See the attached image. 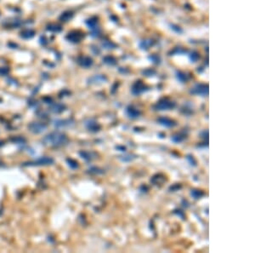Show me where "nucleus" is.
Returning <instances> with one entry per match:
<instances>
[{"instance_id":"obj_1","label":"nucleus","mask_w":255,"mask_h":253,"mask_svg":"<svg viewBox=\"0 0 255 253\" xmlns=\"http://www.w3.org/2000/svg\"><path fill=\"white\" fill-rule=\"evenodd\" d=\"M174 107H175V103L174 102L168 100V99H163V100L159 101L156 104L155 108L158 111H167V110L173 109Z\"/></svg>"},{"instance_id":"obj_2","label":"nucleus","mask_w":255,"mask_h":253,"mask_svg":"<svg viewBox=\"0 0 255 253\" xmlns=\"http://www.w3.org/2000/svg\"><path fill=\"white\" fill-rule=\"evenodd\" d=\"M157 122L162 125V126L167 127V128H171V127H174L176 125L175 121L174 120H170L169 118H165V117H162V118H159L157 120Z\"/></svg>"},{"instance_id":"obj_3","label":"nucleus","mask_w":255,"mask_h":253,"mask_svg":"<svg viewBox=\"0 0 255 253\" xmlns=\"http://www.w3.org/2000/svg\"><path fill=\"white\" fill-rule=\"evenodd\" d=\"M126 113L130 119H136V118H138L140 115V112L138 109L134 108V107H127Z\"/></svg>"},{"instance_id":"obj_4","label":"nucleus","mask_w":255,"mask_h":253,"mask_svg":"<svg viewBox=\"0 0 255 253\" xmlns=\"http://www.w3.org/2000/svg\"><path fill=\"white\" fill-rule=\"evenodd\" d=\"M165 181V177L162 176L161 174H158V175H156L151 179V182L154 184V185H161L162 183H164Z\"/></svg>"},{"instance_id":"obj_5","label":"nucleus","mask_w":255,"mask_h":253,"mask_svg":"<svg viewBox=\"0 0 255 253\" xmlns=\"http://www.w3.org/2000/svg\"><path fill=\"white\" fill-rule=\"evenodd\" d=\"M191 195L194 199H196V200H198V199L202 198V197L204 195V193L202 192V190L193 189L191 190Z\"/></svg>"},{"instance_id":"obj_6","label":"nucleus","mask_w":255,"mask_h":253,"mask_svg":"<svg viewBox=\"0 0 255 253\" xmlns=\"http://www.w3.org/2000/svg\"><path fill=\"white\" fill-rule=\"evenodd\" d=\"M185 138H186V137H185L184 135H181V134H176L174 136H173L171 139H172L173 142H174L176 143H179V142H183V141L185 140Z\"/></svg>"},{"instance_id":"obj_7","label":"nucleus","mask_w":255,"mask_h":253,"mask_svg":"<svg viewBox=\"0 0 255 253\" xmlns=\"http://www.w3.org/2000/svg\"><path fill=\"white\" fill-rule=\"evenodd\" d=\"M180 187H181L180 185H179V184H175V185H174L173 187H170V190H172V191H176V190L179 189Z\"/></svg>"},{"instance_id":"obj_8","label":"nucleus","mask_w":255,"mask_h":253,"mask_svg":"<svg viewBox=\"0 0 255 253\" xmlns=\"http://www.w3.org/2000/svg\"><path fill=\"white\" fill-rule=\"evenodd\" d=\"M187 160H190V163H191V165H196V160H194L193 156H188V157H187Z\"/></svg>"},{"instance_id":"obj_9","label":"nucleus","mask_w":255,"mask_h":253,"mask_svg":"<svg viewBox=\"0 0 255 253\" xmlns=\"http://www.w3.org/2000/svg\"><path fill=\"white\" fill-rule=\"evenodd\" d=\"M124 158L123 159V161H125V162H127V161H131V160L134 159V158H132V156L131 155H126V156H123Z\"/></svg>"},{"instance_id":"obj_10","label":"nucleus","mask_w":255,"mask_h":253,"mask_svg":"<svg viewBox=\"0 0 255 253\" xmlns=\"http://www.w3.org/2000/svg\"><path fill=\"white\" fill-rule=\"evenodd\" d=\"M178 211H179V212H176V211H174V213H177L178 216L183 217V219H184V213H183V211H181V210H178Z\"/></svg>"}]
</instances>
